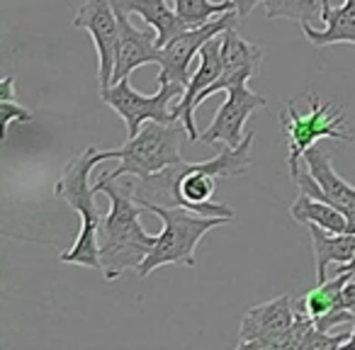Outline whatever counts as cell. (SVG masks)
Masks as SVG:
<instances>
[{"label":"cell","instance_id":"cell-1","mask_svg":"<svg viewBox=\"0 0 355 350\" xmlns=\"http://www.w3.org/2000/svg\"><path fill=\"white\" fill-rule=\"evenodd\" d=\"M256 134L248 132L246 139L236 148L227 146L219 156L207 161L173 163L163 170L153 173L148 178H134L132 193L141 207L146 204H161V207H185L190 212L205 214V217H229L234 219V209L229 204L212 202L214 198V178H239L248 173L253 158L251 146Z\"/></svg>","mask_w":355,"mask_h":350},{"label":"cell","instance_id":"cell-2","mask_svg":"<svg viewBox=\"0 0 355 350\" xmlns=\"http://www.w3.org/2000/svg\"><path fill=\"white\" fill-rule=\"evenodd\" d=\"M95 193L107 195L110 212L105 214L100 227V261H103L105 280H117L124 270H137L156 243V236L144 231L141 227V204L134 200L132 178L129 180H105L100 178L93 185Z\"/></svg>","mask_w":355,"mask_h":350},{"label":"cell","instance_id":"cell-3","mask_svg":"<svg viewBox=\"0 0 355 350\" xmlns=\"http://www.w3.org/2000/svg\"><path fill=\"white\" fill-rule=\"evenodd\" d=\"M112 151H98L95 146H85L76 153L66 168L61 170L59 180L54 185V195L61 198L71 209L80 214V231L76 243L66 253H61L59 261L69 265L90 268V270H103L100 261V227H103L105 214L100 212L95 188L90 185V173L98 163L110 161Z\"/></svg>","mask_w":355,"mask_h":350},{"label":"cell","instance_id":"cell-4","mask_svg":"<svg viewBox=\"0 0 355 350\" xmlns=\"http://www.w3.org/2000/svg\"><path fill=\"white\" fill-rule=\"evenodd\" d=\"M144 209L161 217L163 231L156 236V243L137 268L139 277H148L161 265H195V251L198 243L209 229H217L234 219L229 217H205V214L190 212L185 207H161V204H146Z\"/></svg>","mask_w":355,"mask_h":350},{"label":"cell","instance_id":"cell-5","mask_svg":"<svg viewBox=\"0 0 355 350\" xmlns=\"http://www.w3.org/2000/svg\"><path fill=\"white\" fill-rule=\"evenodd\" d=\"M183 134L188 137L183 122H146L137 137L124 141V146L112 148V158H119V168H114L112 173H103L100 178L117 180L124 178V175L148 178L153 173L183 161V156H180V139H183Z\"/></svg>","mask_w":355,"mask_h":350},{"label":"cell","instance_id":"cell-6","mask_svg":"<svg viewBox=\"0 0 355 350\" xmlns=\"http://www.w3.org/2000/svg\"><path fill=\"white\" fill-rule=\"evenodd\" d=\"M309 114H300L295 103H287L282 110V134L287 143V166H290V178L300 175V158L306 148L314 146L319 139H334V141H353V132H348V119H345L340 105L321 103L319 95H306Z\"/></svg>","mask_w":355,"mask_h":350},{"label":"cell","instance_id":"cell-7","mask_svg":"<svg viewBox=\"0 0 355 350\" xmlns=\"http://www.w3.org/2000/svg\"><path fill=\"white\" fill-rule=\"evenodd\" d=\"M183 93H185V85L173 83V80H161L156 95H144L132 88L129 78H122L110 85V88H100V100L124 119L127 139H132L141 132L144 122H161V124L180 122L173 114L171 103L183 98Z\"/></svg>","mask_w":355,"mask_h":350},{"label":"cell","instance_id":"cell-8","mask_svg":"<svg viewBox=\"0 0 355 350\" xmlns=\"http://www.w3.org/2000/svg\"><path fill=\"white\" fill-rule=\"evenodd\" d=\"M239 20L236 10H229L224 15L209 20L202 27H193V30L183 32V35L173 37L166 46H161V73H158V83L161 80H173V83L188 85L190 83V64L195 56H200V49L207 44L212 37L222 35L224 30L234 27Z\"/></svg>","mask_w":355,"mask_h":350},{"label":"cell","instance_id":"cell-9","mask_svg":"<svg viewBox=\"0 0 355 350\" xmlns=\"http://www.w3.org/2000/svg\"><path fill=\"white\" fill-rule=\"evenodd\" d=\"M76 30H85L93 37L98 51V80L100 88L112 85L114 61H117L119 44V20L112 0H85L73 17Z\"/></svg>","mask_w":355,"mask_h":350},{"label":"cell","instance_id":"cell-10","mask_svg":"<svg viewBox=\"0 0 355 350\" xmlns=\"http://www.w3.org/2000/svg\"><path fill=\"white\" fill-rule=\"evenodd\" d=\"M224 93H227V100L214 114V122L200 134V143H207V146L224 143V146L236 148L246 139L243 124H246L248 114L266 107L268 100L248 88V78L232 83Z\"/></svg>","mask_w":355,"mask_h":350},{"label":"cell","instance_id":"cell-11","mask_svg":"<svg viewBox=\"0 0 355 350\" xmlns=\"http://www.w3.org/2000/svg\"><path fill=\"white\" fill-rule=\"evenodd\" d=\"M295 301L290 295H280L266 304L251 306L239 326L241 350H272L275 340L295 324Z\"/></svg>","mask_w":355,"mask_h":350},{"label":"cell","instance_id":"cell-12","mask_svg":"<svg viewBox=\"0 0 355 350\" xmlns=\"http://www.w3.org/2000/svg\"><path fill=\"white\" fill-rule=\"evenodd\" d=\"M302 158H304L306 168H309V173H300L295 178L302 193L311 195L316 200H324V202H331L340 212L345 207H350V204H355V188L350 183H345L334 170V163H331L329 151L324 146L314 143L311 148H306V153Z\"/></svg>","mask_w":355,"mask_h":350},{"label":"cell","instance_id":"cell-13","mask_svg":"<svg viewBox=\"0 0 355 350\" xmlns=\"http://www.w3.org/2000/svg\"><path fill=\"white\" fill-rule=\"evenodd\" d=\"M222 59H224V73L219 76V80H214V83L200 95L195 107H200L209 95L227 90L229 85L236 83V80L256 78L263 66V49L243 40V37L239 35L236 25H234L222 32Z\"/></svg>","mask_w":355,"mask_h":350},{"label":"cell","instance_id":"cell-14","mask_svg":"<svg viewBox=\"0 0 355 350\" xmlns=\"http://www.w3.org/2000/svg\"><path fill=\"white\" fill-rule=\"evenodd\" d=\"M117 12L119 20V44H117V61H114V73L112 83L122 78H129L132 71H137L139 66L146 64H158L161 61V49H158L156 30L146 27V30H139L129 22L127 12Z\"/></svg>","mask_w":355,"mask_h":350},{"label":"cell","instance_id":"cell-15","mask_svg":"<svg viewBox=\"0 0 355 350\" xmlns=\"http://www.w3.org/2000/svg\"><path fill=\"white\" fill-rule=\"evenodd\" d=\"M112 3H114V10L127 12V15H139L148 27L156 30L158 49L166 46L173 37L193 30L175 12V8L171 6V0H112Z\"/></svg>","mask_w":355,"mask_h":350},{"label":"cell","instance_id":"cell-16","mask_svg":"<svg viewBox=\"0 0 355 350\" xmlns=\"http://www.w3.org/2000/svg\"><path fill=\"white\" fill-rule=\"evenodd\" d=\"M321 3V22L324 30H314L309 22H300L302 35L314 46H331V44H355V0H343L340 8H331L329 0Z\"/></svg>","mask_w":355,"mask_h":350},{"label":"cell","instance_id":"cell-17","mask_svg":"<svg viewBox=\"0 0 355 350\" xmlns=\"http://www.w3.org/2000/svg\"><path fill=\"white\" fill-rule=\"evenodd\" d=\"M314 246L316 261V282H324L329 277V265H345L355 258V234H334L316 224H306Z\"/></svg>","mask_w":355,"mask_h":350},{"label":"cell","instance_id":"cell-18","mask_svg":"<svg viewBox=\"0 0 355 350\" xmlns=\"http://www.w3.org/2000/svg\"><path fill=\"white\" fill-rule=\"evenodd\" d=\"M290 217L300 224H316V227L326 229V231L343 234L345 231V214L331 202L316 200L311 195L302 193L297 195L295 204L290 207Z\"/></svg>","mask_w":355,"mask_h":350},{"label":"cell","instance_id":"cell-19","mask_svg":"<svg viewBox=\"0 0 355 350\" xmlns=\"http://www.w3.org/2000/svg\"><path fill=\"white\" fill-rule=\"evenodd\" d=\"M350 277L353 275H348V272H336L331 280L326 277L314 290L306 292L304 299H302V309H304L311 319H316V316L326 314V311H331V309H340V295H343V287Z\"/></svg>","mask_w":355,"mask_h":350},{"label":"cell","instance_id":"cell-20","mask_svg":"<svg viewBox=\"0 0 355 350\" xmlns=\"http://www.w3.org/2000/svg\"><path fill=\"white\" fill-rule=\"evenodd\" d=\"M171 6L175 12L188 22V27H202L209 20L224 15L229 10H236L234 0H224V3H212V0H171Z\"/></svg>","mask_w":355,"mask_h":350},{"label":"cell","instance_id":"cell-21","mask_svg":"<svg viewBox=\"0 0 355 350\" xmlns=\"http://www.w3.org/2000/svg\"><path fill=\"white\" fill-rule=\"evenodd\" d=\"M266 6L268 20H297V22H309L316 15H321V3L319 0H263Z\"/></svg>","mask_w":355,"mask_h":350},{"label":"cell","instance_id":"cell-22","mask_svg":"<svg viewBox=\"0 0 355 350\" xmlns=\"http://www.w3.org/2000/svg\"><path fill=\"white\" fill-rule=\"evenodd\" d=\"M350 333H331V331H321L311 326V331L304 335L300 350H340L348 343Z\"/></svg>","mask_w":355,"mask_h":350},{"label":"cell","instance_id":"cell-23","mask_svg":"<svg viewBox=\"0 0 355 350\" xmlns=\"http://www.w3.org/2000/svg\"><path fill=\"white\" fill-rule=\"evenodd\" d=\"M0 119H3V139H6L8 132H10V124L12 122L30 124L35 117H32L30 110L22 107L20 103H15V98H10V100H3V98H0Z\"/></svg>","mask_w":355,"mask_h":350},{"label":"cell","instance_id":"cell-24","mask_svg":"<svg viewBox=\"0 0 355 350\" xmlns=\"http://www.w3.org/2000/svg\"><path fill=\"white\" fill-rule=\"evenodd\" d=\"M343 306H355V277H350L343 287V295H340V309Z\"/></svg>","mask_w":355,"mask_h":350},{"label":"cell","instance_id":"cell-25","mask_svg":"<svg viewBox=\"0 0 355 350\" xmlns=\"http://www.w3.org/2000/svg\"><path fill=\"white\" fill-rule=\"evenodd\" d=\"M263 0H234V6H236V12H239V17H246V15H251V10L256 6H261Z\"/></svg>","mask_w":355,"mask_h":350},{"label":"cell","instance_id":"cell-26","mask_svg":"<svg viewBox=\"0 0 355 350\" xmlns=\"http://www.w3.org/2000/svg\"><path fill=\"white\" fill-rule=\"evenodd\" d=\"M345 214V231L348 234H355V204H350V207L343 209Z\"/></svg>","mask_w":355,"mask_h":350},{"label":"cell","instance_id":"cell-27","mask_svg":"<svg viewBox=\"0 0 355 350\" xmlns=\"http://www.w3.org/2000/svg\"><path fill=\"white\" fill-rule=\"evenodd\" d=\"M336 272H348V275H353V277H355V258H353L350 263H345V265H340Z\"/></svg>","mask_w":355,"mask_h":350},{"label":"cell","instance_id":"cell-28","mask_svg":"<svg viewBox=\"0 0 355 350\" xmlns=\"http://www.w3.org/2000/svg\"><path fill=\"white\" fill-rule=\"evenodd\" d=\"M343 348H348V350H355V326H353V333H350L348 343H345V345H343Z\"/></svg>","mask_w":355,"mask_h":350}]
</instances>
